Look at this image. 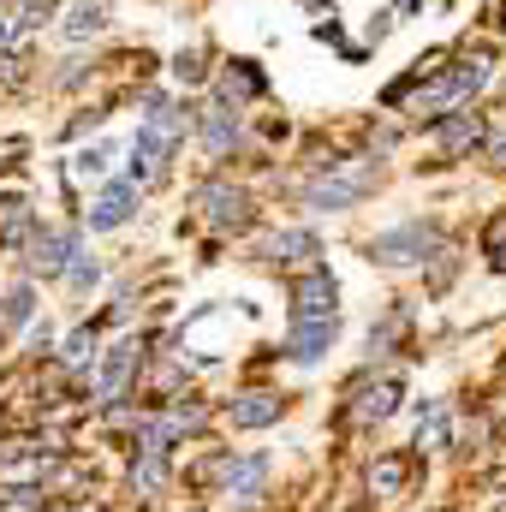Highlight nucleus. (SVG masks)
I'll list each match as a JSON object with an SVG mask.
<instances>
[{"label":"nucleus","instance_id":"nucleus-1","mask_svg":"<svg viewBox=\"0 0 506 512\" xmlns=\"http://www.w3.org/2000/svg\"><path fill=\"white\" fill-rule=\"evenodd\" d=\"M483 84H489V54H465V60H453V66H447V72H441L417 102H411V108H417V114H429V120H441V114H459Z\"/></svg>","mask_w":506,"mask_h":512},{"label":"nucleus","instance_id":"nucleus-2","mask_svg":"<svg viewBox=\"0 0 506 512\" xmlns=\"http://www.w3.org/2000/svg\"><path fill=\"white\" fill-rule=\"evenodd\" d=\"M376 191V161H340L334 173H322L310 191H304V209L316 215H334V209H352Z\"/></svg>","mask_w":506,"mask_h":512},{"label":"nucleus","instance_id":"nucleus-3","mask_svg":"<svg viewBox=\"0 0 506 512\" xmlns=\"http://www.w3.org/2000/svg\"><path fill=\"white\" fill-rule=\"evenodd\" d=\"M429 251H441V233H435V227H423V221L393 227V233L370 239V262H381V268H411V262H429Z\"/></svg>","mask_w":506,"mask_h":512},{"label":"nucleus","instance_id":"nucleus-4","mask_svg":"<svg viewBox=\"0 0 506 512\" xmlns=\"http://www.w3.org/2000/svg\"><path fill=\"white\" fill-rule=\"evenodd\" d=\"M334 298H340L334 274H328V268H310V274L292 286V322H340Z\"/></svg>","mask_w":506,"mask_h":512},{"label":"nucleus","instance_id":"nucleus-5","mask_svg":"<svg viewBox=\"0 0 506 512\" xmlns=\"http://www.w3.org/2000/svg\"><path fill=\"white\" fill-rule=\"evenodd\" d=\"M197 203L209 209V221H215L221 233H245V227L256 221L251 197H245L239 185H203V191H197Z\"/></svg>","mask_w":506,"mask_h":512},{"label":"nucleus","instance_id":"nucleus-6","mask_svg":"<svg viewBox=\"0 0 506 512\" xmlns=\"http://www.w3.org/2000/svg\"><path fill=\"white\" fill-rule=\"evenodd\" d=\"M399 393H405L399 376H370V382H358L352 417H358V423H387V417L399 411Z\"/></svg>","mask_w":506,"mask_h":512},{"label":"nucleus","instance_id":"nucleus-7","mask_svg":"<svg viewBox=\"0 0 506 512\" xmlns=\"http://www.w3.org/2000/svg\"><path fill=\"white\" fill-rule=\"evenodd\" d=\"M72 251H78V239H72V233H60V227L36 233V239H30V274L60 280V274H66V262H72Z\"/></svg>","mask_w":506,"mask_h":512},{"label":"nucleus","instance_id":"nucleus-8","mask_svg":"<svg viewBox=\"0 0 506 512\" xmlns=\"http://www.w3.org/2000/svg\"><path fill=\"white\" fill-rule=\"evenodd\" d=\"M137 364H143V346L137 340H120L114 352H108V364H102V382H96V399L102 405H114L120 393L131 387V376H137Z\"/></svg>","mask_w":506,"mask_h":512},{"label":"nucleus","instance_id":"nucleus-9","mask_svg":"<svg viewBox=\"0 0 506 512\" xmlns=\"http://www.w3.org/2000/svg\"><path fill=\"white\" fill-rule=\"evenodd\" d=\"M483 137H489V131H483V114H441V120H435V143H441L447 155H471Z\"/></svg>","mask_w":506,"mask_h":512},{"label":"nucleus","instance_id":"nucleus-10","mask_svg":"<svg viewBox=\"0 0 506 512\" xmlns=\"http://www.w3.org/2000/svg\"><path fill=\"white\" fill-rule=\"evenodd\" d=\"M131 209H137V185H108L96 203H90V227L108 233V227H126Z\"/></svg>","mask_w":506,"mask_h":512},{"label":"nucleus","instance_id":"nucleus-11","mask_svg":"<svg viewBox=\"0 0 506 512\" xmlns=\"http://www.w3.org/2000/svg\"><path fill=\"white\" fill-rule=\"evenodd\" d=\"M334 334H340V322H292V340H286V352H292L298 364H316V358L334 346Z\"/></svg>","mask_w":506,"mask_h":512},{"label":"nucleus","instance_id":"nucleus-12","mask_svg":"<svg viewBox=\"0 0 506 512\" xmlns=\"http://www.w3.org/2000/svg\"><path fill=\"white\" fill-rule=\"evenodd\" d=\"M280 411H286L280 393H239L233 399V423L239 429H268V423H280Z\"/></svg>","mask_w":506,"mask_h":512},{"label":"nucleus","instance_id":"nucleus-13","mask_svg":"<svg viewBox=\"0 0 506 512\" xmlns=\"http://www.w3.org/2000/svg\"><path fill=\"white\" fill-rule=\"evenodd\" d=\"M262 483H268V453H251V459H239V465L227 471V495H233L239 507H251L256 495H262Z\"/></svg>","mask_w":506,"mask_h":512},{"label":"nucleus","instance_id":"nucleus-14","mask_svg":"<svg viewBox=\"0 0 506 512\" xmlns=\"http://www.w3.org/2000/svg\"><path fill=\"white\" fill-rule=\"evenodd\" d=\"M167 149H173V143H161L155 131H137V137H131V185L155 179V173H161V161H167Z\"/></svg>","mask_w":506,"mask_h":512},{"label":"nucleus","instance_id":"nucleus-15","mask_svg":"<svg viewBox=\"0 0 506 512\" xmlns=\"http://www.w3.org/2000/svg\"><path fill=\"white\" fill-rule=\"evenodd\" d=\"M447 441H453V417H447L441 399H429V405L417 411V447H423V453H441Z\"/></svg>","mask_w":506,"mask_h":512},{"label":"nucleus","instance_id":"nucleus-16","mask_svg":"<svg viewBox=\"0 0 506 512\" xmlns=\"http://www.w3.org/2000/svg\"><path fill=\"white\" fill-rule=\"evenodd\" d=\"M191 126L203 131V143L215 155H227V143L239 137V108H203V120H191Z\"/></svg>","mask_w":506,"mask_h":512},{"label":"nucleus","instance_id":"nucleus-17","mask_svg":"<svg viewBox=\"0 0 506 512\" xmlns=\"http://www.w3.org/2000/svg\"><path fill=\"white\" fill-rule=\"evenodd\" d=\"M161 483H167V453L137 447V459H131V495H155Z\"/></svg>","mask_w":506,"mask_h":512},{"label":"nucleus","instance_id":"nucleus-18","mask_svg":"<svg viewBox=\"0 0 506 512\" xmlns=\"http://www.w3.org/2000/svg\"><path fill=\"white\" fill-rule=\"evenodd\" d=\"M405 483H411V459L405 453H387V459L370 465V489L376 495H405Z\"/></svg>","mask_w":506,"mask_h":512},{"label":"nucleus","instance_id":"nucleus-19","mask_svg":"<svg viewBox=\"0 0 506 512\" xmlns=\"http://www.w3.org/2000/svg\"><path fill=\"white\" fill-rule=\"evenodd\" d=\"M102 24H108V0H72V18H66V36H72V42L96 36Z\"/></svg>","mask_w":506,"mask_h":512},{"label":"nucleus","instance_id":"nucleus-20","mask_svg":"<svg viewBox=\"0 0 506 512\" xmlns=\"http://www.w3.org/2000/svg\"><path fill=\"white\" fill-rule=\"evenodd\" d=\"M108 161H114V149H108V143H90V149H78V155H72V167H66V173H72V185H90V179H102V173H108Z\"/></svg>","mask_w":506,"mask_h":512},{"label":"nucleus","instance_id":"nucleus-21","mask_svg":"<svg viewBox=\"0 0 506 512\" xmlns=\"http://www.w3.org/2000/svg\"><path fill=\"white\" fill-rule=\"evenodd\" d=\"M24 233H30V203L24 197H6L0 203V239L6 245H24Z\"/></svg>","mask_w":506,"mask_h":512},{"label":"nucleus","instance_id":"nucleus-22","mask_svg":"<svg viewBox=\"0 0 506 512\" xmlns=\"http://www.w3.org/2000/svg\"><path fill=\"white\" fill-rule=\"evenodd\" d=\"M298 256H316V233H274L268 239V262H298Z\"/></svg>","mask_w":506,"mask_h":512},{"label":"nucleus","instance_id":"nucleus-23","mask_svg":"<svg viewBox=\"0 0 506 512\" xmlns=\"http://www.w3.org/2000/svg\"><path fill=\"white\" fill-rule=\"evenodd\" d=\"M227 102H245V96H262V72H251V60H233V72H227Z\"/></svg>","mask_w":506,"mask_h":512},{"label":"nucleus","instance_id":"nucleus-24","mask_svg":"<svg viewBox=\"0 0 506 512\" xmlns=\"http://www.w3.org/2000/svg\"><path fill=\"white\" fill-rule=\"evenodd\" d=\"M30 322V286H12L0 298V328H24Z\"/></svg>","mask_w":506,"mask_h":512},{"label":"nucleus","instance_id":"nucleus-25","mask_svg":"<svg viewBox=\"0 0 506 512\" xmlns=\"http://www.w3.org/2000/svg\"><path fill=\"white\" fill-rule=\"evenodd\" d=\"M66 370H84V364H96V328H78L72 340H66Z\"/></svg>","mask_w":506,"mask_h":512},{"label":"nucleus","instance_id":"nucleus-26","mask_svg":"<svg viewBox=\"0 0 506 512\" xmlns=\"http://www.w3.org/2000/svg\"><path fill=\"white\" fill-rule=\"evenodd\" d=\"M173 72H179L185 84H197V78H203V60H197V54H179V66H173Z\"/></svg>","mask_w":506,"mask_h":512},{"label":"nucleus","instance_id":"nucleus-27","mask_svg":"<svg viewBox=\"0 0 506 512\" xmlns=\"http://www.w3.org/2000/svg\"><path fill=\"white\" fill-rule=\"evenodd\" d=\"M483 245H489V256H501V245H506V209L495 215V227H489V239H483Z\"/></svg>","mask_w":506,"mask_h":512},{"label":"nucleus","instance_id":"nucleus-28","mask_svg":"<svg viewBox=\"0 0 506 512\" xmlns=\"http://www.w3.org/2000/svg\"><path fill=\"white\" fill-rule=\"evenodd\" d=\"M489 155H495V161L506 167V137H495V143H489Z\"/></svg>","mask_w":506,"mask_h":512}]
</instances>
